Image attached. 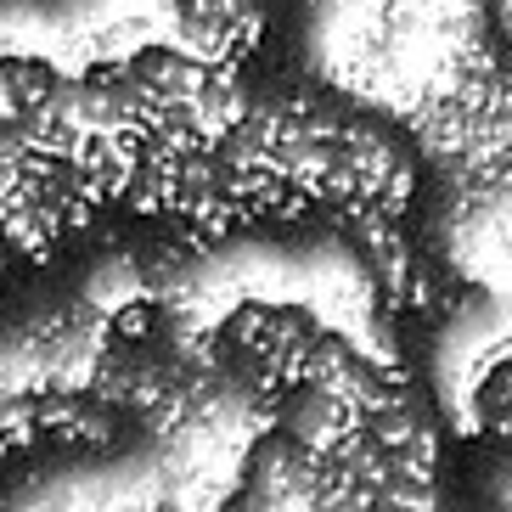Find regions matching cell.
Masks as SVG:
<instances>
[{"label":"cell","mask_w":512,"mask_h":512,"mask_svg":"<svg viewBox=\"0 0 512 512\" xmlns=\"http://www.w3.org/2000/svg\"><path fill=\"white\" fill-rule=\"evenodd\" d=\"M361 428H366L361 411L344 406L338 394L316 389V383H293V389H282L276 434H282L293 451H304L310 462H338V451H344Z\"/></svg>","instance_id":"2"},{"label":"cell","mask_w":512,"mask_h":512,"mask_svg":"<svg viewBox=\"0 0 512 512\" xmlns=\"http://www.w3.org/2000/svg\"><path fill=\"white\" fill-rule=\"evenodd\" d=\"M169 12L181 23L186 57L214 62V68H237L265 29L259 0H169Z\"/></svg>","instance_id":"1"},{"label":"cell","mask_w":512,"mask_h":512,"mask_svg":"<svg viewBox=\"0 0 512 512\" xmlns=\"http://www.w3.org/2000/svg\"><path fill=\"white\" fill-rule=\"evenodd\" d=\"M496 29L507 34V46H512V0H496Z\"/></svg>","instance_id":"3"}]
</instances>
